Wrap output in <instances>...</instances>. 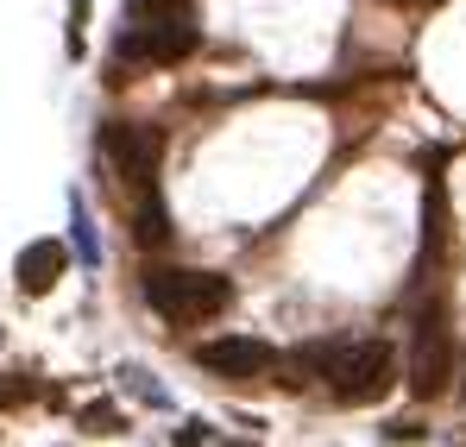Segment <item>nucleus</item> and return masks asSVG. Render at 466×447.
<instances>
[{"mask_svg": "<svg viewBox=\"0 0 466 447\" xmlns=\"http://www.w3.org/2000/svg\"><path fill=\"white\" fill-rule=\"evenodd\" d=\"M139 290L170 328H196V321H215L233 302V284L221 271H189V265H146L139 271Z\"/></svg>", "mask_w": 466, "mask_h": 447, "instance_id": "1", "label": "nucleus"}, {"mask_svg": "<svg viewBox=\"0 0 466 447\" xmlns=\"http://www.w3.org/2000/svg\"><path fill=\"white\" fill-rule=\"evenodd\" d=\"M321 384H328L340 403H379L390 384H397V353H390V340H328Z\"/></svg>", "mask_w": 466, "mask_h": 447, "instance_id": "2", "label": "nucleus"}, {"mask_svg": "<svg viewBox=\"0 0 466 447\" xmlns=\"http://www.w3.org/2000/svg\"><path fill=\"white\" fill-rule=\"evenodd\" d=\"M196 45H202V32L189 19V6H177V13H127V25H120V57H133V64H183Z\"/></svg>", "mask_w": 466, "mask_h": 447, "instance_id": "3", "label": "nucleus"}, {"mask_svg": "<svg viewBox=\"0 0 466 447\" xmlns=\"http://www.w3.org/2000/svg\"><path fill=\"white\" fill-rule=\"evenodd\" d=\"M101 151H107V164L120 170V183L152 189L157 157H164V146H157L152 127H139V120H107V127H101Z\"/></svg>", "mask_w": 466, "mask_h": 447, "instance_id": "4", "label": "nucleus"}, {"mask_svg": "<svg viewBox=\"0 0 466 447\" xmlns=\"http://www.w3.org/2000/svg\"><path fill=\"white\" fill-rule=\"evenodd\" d=\"M196 366H208L215 378H258L278 366V347L271 340H252V334H221V340H202L196 347Z\"/></svg>", "mask_w": 466, "mask_h": 447, "instance_id": "5", "label": "nucleus"}, {"mask_svg": "<svg viewBox=\"0 0 466 447\" xmlns=\"http://www.w3.org/2000/svg\"><path fill=\"white\" fill-rule=\"evenodd\" d=\"M448 378H454L448 328H441V321H422V328H416V347H410V391H416V397H441Z\"/></svg>", "mask_w": 466, "mask_h": 447, "instance_id": "6", "label": "nucleus"}, {"mask_svg": "<svg viewBox=\"0 0 466 447\" xmlns=\"http://www.w3.org/2000/svg\"><path fill=\"white\" fill-rule=\"evenodd\" d=\"M64 271H70V246H64V239H32V246H19V259H13V278H19L25 297H51V290L64 284Z\"/></svg>", "mask_w": 466, "mask_h": 447, "instance_id": "7", "label": "nucleus"}, {"mask_svg": "<svg viewBox=\"0 0 466 447\" xmlns=\"http://www.w3.org/2000/svg\"><path fill=\"white\" fill-rule=\"evenodd\" d=\"M133 233H139V246H157V239L170 233V227H164V202H157V189H152V202L139 208V227H133Z\"/></svg>", "mask_w": 466, "mask_h": 447, "instance_id": "8", "label": "nucleus"}, {"mask_svg": "<svg viewBox=\"0 0 466 447\" xmlns=\"http://www.w3.org/2000/svg\"><path fill=\"white\" fill-rule=\"evenodd\" d=\"M82 429H88V435H120V410L95 403V410H82Z\"/></svg>", "mask_w": 466, "mask_h": 447, "instance_id": "9", "label": "nucleus"}, {"mask_svg": "<svg viewBox=\"0 0 466 447\" xmlns=\"http://www.w3.org/2000/svg\"><path fill=\"white\" fill-rule=\"evenodd\" d=\"M70 227H76V252L95 265L101 252H95V233H88V208H82V202H70Z\"/></svg>", "mask_w": 466, "mask_h": 447, "instance_id": "10", "label": "nucleus"}, {"mask_svg": "<svg viewBox=\"0 0 466 447\" xmlns=\"http://www.w3.org/2000/svg\"><path fill=\"white\" fill-rule=\"evenodd\" d=\"M82 25H88V0H70V57H82V51H88Z\"/></svg>", "mask_w": 466, "mask_h": 447, "instance_id": "11", "label": "nucleus"}, {"mask_svg": "<svg viewBox=\"0 0 466 447\" xmlns=\"http://www.w3.org/2000/svg\"><path fill=\"white\" fill-rule=\"evenodd\" d=\"M177 6H189V0H133L127 13H177Z\"/></svg>", "mask_w": 466, "mask_h": 447, "instance_id": "12", "label": "nucleus"}, {"mask_svg": "<svg viewBox=\"0 0 466 447\" xmlns=\"http://www.w3.org/2000/svg\"><path fill=\"white\" fill-rule=\"evenodd\" d=\"M461 391H466V384H461Z\"/></svg>", "mask_w": 466, "mask_h": 447, "instance_id": "13", "label": "nucleus"}]
</instances>
